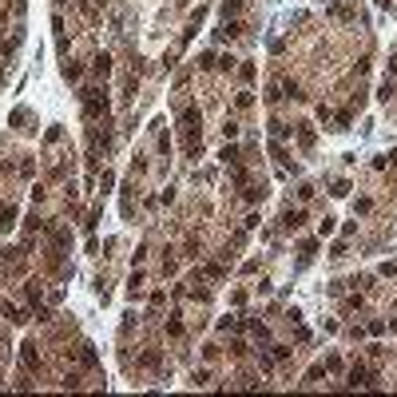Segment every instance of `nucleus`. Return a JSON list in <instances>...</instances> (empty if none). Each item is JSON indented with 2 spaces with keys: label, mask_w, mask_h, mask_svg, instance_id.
Wrapping results in <instances>:
<instances>
[{
  "label": "nucleus",
  "mask_w": 397,
  "mask_h": 397,
  "mask_svg": "<svg viewBox=\"0 0 397 397\" xmlns=\"http://www.w3.org/2000/svg\"><path fill=\"white\" fill-rule=\"evenodd\" d=\"M214 36H219V40H234V36H243V24H239V20H227Z\"/></svg>",
  "instance_id": "obj_8"
},
{
  "label": "nucleus",
  "mask_w": 397,
  "mask_h": 397,
  "mask_svg": "<svg viewBox=\"0 0 397 397\" xmlns=\"http://www.w3.org/2000/svg\"><path fill=\"white\" fill-rule=\"evenodd\" d=\"M230 183H234V187H246V171H243V163H239V167H230Z\"/></svg>",
  "instance_id": "obj_22"
},
{
  "label": "nucleus",
  "mask_w": 397,
  "mask_h": 397,
  "mask_svg": "<svg viewBox=\"0 0 397 397\" xmlns=\"http://www.w3.org/2000/svg\"><path fill=\"white\" fill-rule=\"evenodd\" d=\"M56 4H68V0H56Z\"/></svg>",
  "instance_id": "obj_39"
},
{
  "label": "nucleus",
  "mask_w": 397,
  "mask_h": 397,
  "mask_svg": "<svg viewBox=\"0 0 397 397\" xmlns=\"http://www.w3.org/2000/svg\"><path fill=\"white\" fill-rule=\"evenodd\" d=\"M20 358H24V366H28V369H36V366H40V353H36V342H24V353H20Z\"/></svg>",
  "instance_id": "obj_11"
},
{
  "label": "nucleus",
  "mask_w": 397,
  "mask_h": 397,
  "mask_svg": "<svg viewBox=\"0 0 397 397\" xmlns=\"http://www.w3.org/2000/svg\"><path fill=\"white\" fill-rule=\"evenodd\" d=\"M314 127H310V123H298V147H302V151H310V147H314Z\"/></svg>",
  "instance_id": "obj_7"
},
{
  "label": "nucleus",
  "mask_w": 397,
  "mask_h": 397,
  "mask_svg": "<svg viewBox=\"0 0 397 397\" xmlns=\"http://www.w3.org/2000/svg\"><path fill=\"white\" fill-rule=\"evenodd\" d=\"M80 76H84V68H80L76 60H64V80H68V84H76Z\"/></svg>",
  "instance_id": "obj_12"
},
{
  "label": "nucleus",
  "mask_w": 397,
  "mask_h": 397,
  "mask_svg": "<svg viewBox=\"0 0 397 397\" xmlns=\"http://www.w3.org/2000/svg\"><path fill=\"white\" fill-rule=\"evenodd\" d=\"M302 223H306V211H286V214H282V227H286V230H298Z\"/></svg>",
  "instance_id": "obj_10"
},
{
  "label": "nucleus",
  "mask_w": 397,
  "mask_h": 397,
  "mask_svg": "<svg viewBox=\"0 0 397 397\" xmlns=\"http://www.w3.org/2000/svg\"><path fill=\"white\" fill-rule=\"evenodd\" d=\"M24 120H28V111H24V107H16L12 115H8V123H12V127H20V123H24Z\"/></svg>",
  "instance_id": "obj_33"
},
{
  "label": "nucleus",
  "mask_w": 397,
  "mask_h": 397,
  "mask_svg": "<svg viewBox=\"0 0 397 397\" xmlns=\"http://www.w3.org/2000/svg\"><path fill=\"white\" fill-rule=\"evenodd\" d=\"M243 4H246V0H223V16H227V20H230V16L239 12V8H243Z\"/></svg>",
  "instance_id": "obj_21"
},
{
  "label": "nucleus",
  "mask_w": 397,
  "mask_h": 397,
  "mask_svg": "<svg viewBox=\"0 0 397 397\" xmlns=\"http://www.w3.org/2000/svg\"><path fill=\"white\" fill-rule=\"evenodd\" d=\"M330 195H334V198H346V195H350V183H346V179H334Z\"/></svg>",
  "instance_id": "obj_19"
},
{
  "label": "nucleus",
  "mask_w": 397,
  "mask_h": 397,
  "mask_svg": "<svg viewBox=\"0 0 397 397\" xmlns=\"http://www.w3.org/2000/svg\"><path fill=\"white\" fill-rule=\"evenodd\" d=\"M92 72H95L100 80H107V76H111V56H107V52H100V56L92 60Z\"/></svg>",
  "instance_id": "obj_5"
},
{
  "label": "nucleus",
  "mask_w": 397,
  "mask_h": 397,
  "mask_svg": "<svg viewBox=\"0 0 397 397\" xmlns=\"http://www.w3.org/2000/svg\"><path fill=\"white\" fill-rule=\"evenodd\" d=\"M282 100H302V88H298L294 80H286V84H282Z\"/></svg>",
  "instance_id": "obj_18"
},
{
  "label": "nucleus",
  "mask_w": 397,
  "mask_h": 397,
  "mask_svg": "<svg viewBox=\"0 0 397 397\" xmlns=\"http://www.w3.org/2000/svg\"><path fill=\"white\" fill-rule=\"evenodd\" d=\"M346 385H350V389H373V385H378V373H369V369L358 362V366H350V373H346Z\"/></svg>",
  "instance_id": "obj_2"
},
{
  "label": "nucleus",
  "mask_w": 397,
  "mask_h": 397,
  "mask_svg": "<svg viewBox=\"0 0 397 397\" xmlns=\"http://www.w3.org/2000/svg\"><path fill=\"white\" fill-rule=\"evenodd\" d=\"M270 155H274V159H278V163H290V155H286V151H282V147H278V143H270Z\"/></svg>",
  "instance_id": "obj_36"
},
{
  "label": "nucleus",
  "mask_w": 397,
  "mask_h": 397,
  "mask_svg": "<svg viewBox=\"0 0 397 397\" xmlns=\"http://www.w3.org/2000/svg\"><path fill=\"white\" fill-rule=\"evenodd\" d=\"M179 127L183 131H198V107H183L179 111Z\"/></svg>",
  "instance_id": "obj_4"
},
{
  "label": "nucleus",
  "mask_w": 397,
  "mask_h": 397,
  "mask_svg": "<svg viewBox=\"0 0 397 397\" xmlns=\"http://www.w3.org/2000/svg\"><path fill=\"white\" fill-rule=\"evenodd\" d=\"M239 76H243V80H254V64H239Z\"/></svg>",
  "instance_id": "obj_37"
},
{
  "label": "nucleus",
  "mask_w": 397,
  "mask_h": 397,
  "mask_svg": "<svg viewBox=\"0 0 397 397\" xmlns=\"http://www.w3.org/2000/svg\"><path fill=\"white\" fill-rule=\"evenodd\" d=\"M198 68H219V60H214V52H203V56H198Z\"/></svg>",
  "instance_id": "obj_35"
},
{
  "label": "nucleus",
  "mask_w": 397,
  "mask_h": 397,
  "mask_svg": "<svg viewBox=\"0 0 397 397\" xmlns=\"http://www.w3.org/2000/svg\"><path fill=\"white\" fill-rule=\"evenodd\" d=\"M0 227L8 230V227H16V207L8 203V207H0Z\"/></svg>",
  "instance_id": "obj_14"
},
{
  "label": "nucleus",
  "mask_w": 397,
  "mask_h": 397,
  "mask_svg": "<svg viewBox=\"0 0 397 397\" xmlns=\"http://www.w3.org/2000/svg\"><path fill=\"white\" fill-rule=\"evenodd\" d=\"M259 366H262V373H270L274 369V353H259Z\"/></svg>",
  "instance_id": "obj_31"
},
{
  "label": "nucleus",
  "mask_w": 397,
  "mask_h": 397,
  "mask_svg": "<svg viewBox=\"0 0 397 397\" xmlns=\"http://www.w3.org/2000/svg\"><path fill=\"white\" fill-rule=\"evenodd\" d=\"M24 230H28V234H36V230H44V223H40V214H28V223H24Z\"/></svg>",
  "instance_id": "obj_26"
},
{
  "label": "nucleus",
  "mask_w": 397,
  "mask_h": 397,
  "mask_svg": "<svg viewBox=\"0 0 397 397\" xmlns=\"http://www.w3.org/2000/svg\"><path fill=\"white\" fill-rule=\"evenodd\" d=\"M246 326H250V334L259 338L262 346H266V342H270V330H266V326H262V322H246Z\"/></svg>",
  "instance_id": "obj_17"
},
{
  "label": "nucleus",
  "mask_w": 397,
  "mask_h": 397,
  "mask_svg": "<svg viewBox=\"0 0 397 397\" xmlns=\"http://www.w3.org/2000/svg\"><path fill=\"white\" fill-rule=\"evenodd\" d=\"M250 104H254V95H250V92H239V95H234V107H243V111H246Z\"/></svg>",
  "instance_id": "obj_30"
},
{
  "label": "nucleus",
  "mask_w": 397,
  "mask_h": 397,
  "mask_svg": "<svg viewBox=\"0 0 397 397\" xmlns=\"http://www.w3.org/2000/svg\"><path fill=\"white\" fill-rule=\"evenodd\" d=\"M80 100H84V120H100V115H107V95L100 92V88H88Z\"/></svg>",
  "instance_id": "obj_1"
},
{
  "label": "nucleus",
  "mask_w": 397,
  "mask_h": 397,
  "mask_svg": "<svg viewBox=\"0 0 397 397\" xmlns=\"http://www.w3.org/2000/svg\"><path fill=\"white\" fill-rule=\"evenodd\" d=\"M378 95H382V100H385V104H389V100H393V95H397V88H393V84H389V80H385V84H382V88H378Z\"/></svg>",
  "instance_id": "obj_28"
},
{
  "label": "nucleus",
  "mask_w": 397,
  "mask_h": 397,
  "mask_svg": "<svg viewBox=\"0 0 397 397\" xmlns=\"http://www.w3.org/2000/svg\"><path fill=\"white\" fill-rule=\"evenodd\" d=\"M243 326H246V318H230V314H227V318H219V330H227V334L243 330Z\"/></svg>",
  "instance_id": "obj_13"
},
{
  "label": "nucleus",
  "mask_w": 397,
  "mask_h": 397,
  "mask_svg": "<svg viewBox=\"0 0 397 397\" xmlns=\"http://www.w3.org/2000/svg\"><path fill=\"white\" fill-rule=\"evenodd\" d=\"M243 198H246V203H262V198H266V183H246L243 187Z\"/></svg>",
  "instance_id": "obj_6"
},
{
  "label": "nucleus",
  "mask_w": 397,
  "mask_h": 397,
  "mask_svg": "<svg viewBox=\"0 0 397 397\" xmlns=\"http://www.w3.org/2000/svg\"><path fill=\"white\" fill-rule=\"evenodd\" d=\"M314 195H318V187H314V183H302V187H298V198H302V203H310Z\"/></svg>",
  "instance_id": "obj_23"
},
{
  "label": "nucleus",
  "mask_w": 397,
  "mask_h": 397,
  "mask_svg": "<svg viewBox=\"0 0 397 397\" xmlns=\"http://www.w3.org/2000/svg\"><path fill=\"white\" fill-rule=\"evenodd\" d=\"M80 366H95V350L92 346H80Z\"/></svg>",
  "instance_id": "obj_20"
},
{
  "label": "nucleus",
  "mask_w": 397,
  "mask_h": 397,
  "mask_svg": "<svg viewBox=\"0 0 397 397\" xmlns=\"http://www.w3.org/2000/svg\"><path fill=\"white\" fill-rule=\"evenodd\" d=\"M334 123H338V131H346V127L353 123V115H350V111H338V115H334Z\"/></svg>",
  "instance_id": "obj_25"
},
{
  "label": "nucleus",
  "mask_w": 397,
  "mask_h": 397,
  "mask_svg": "<svg viewBox=\"0 0 397 397\" xmlns=\"http://www.w3.org/2000/svg\"><path fill=\"white\" fill-rule=\"evenodd\" d=\"M270 353H274V362H286V358H290V346H270Z\"/></svg>",
  "instance_id": "obj_29"
},
{
  "label": "nucleus",
  "mask_w": 397,
  "mask_h": 397,
  "mask_svg": "<svg viewBox=\"0 0 397 397\" xmlns=\"http://www.w3.org/2000/svg\"><path fill=\"white\" fill-rule=\"evenodd\" d=\"M290 131H294L290 123H282V120H270V135H274V139H286Z\"/></svg>",
  "instance_id": "obj_15"
},
{
  "label": "nucleus",
  "mask_w": 397,
  "mask_h": 397,
  "mask_svg": "<svg viewBox=\"0 0 397 397\" xmlns=\"http://www.w3.org/2000/svg\"><path fill=\"white\" fill-rule=\"evenodd\" d=\"M353 211H358V214H369V211H373V198H358V203H353Z\"/></svg>",
  "instance_id": "obj_32"
},
{
  "label": "nucleus",
  "mask_w": 397,
  "mask_h": 397,
  "mask_svg": "<svg viewBox=\"0 0 397 397\" xmlns=\"http://www.w3.org/2000/svg\"><path fill=\"white\" fill-rule=\"evenodd\" d=\"M219 159H223L227 167H239V163H243V151H239L234 143H227V147H223V155H219Z\"/></svg>",
  "instance_id": "obj_9"
},
{
  "label": "nucleus",
  "mask_w": 397,
  "mask_h": 397,
  "mask_svg": "<svg viewBox=\"0 0 397 397\" xmlns=\"http://www.w3.org/2000/svg\"><path fill=\"white\" fill-rule=\"evenodd\" d=\"M24 294H28L32 302H36V298H40V282H28V286H24Z\"/></svg>",
  "instance_id": "obj_38"
},
{
  "label": "nucleus",
  "mask_w": 397,
  "mask_h": 397,
  "mask_svg": "<svg viewBox=\"0 0 397 397\" xmlns=\"http://www.w3.org/2000/svg\"><path fill=\"white\" fill-rule=\"evenodd\" d=\"M127 294H131V298H139V294H143V274H139V270L127 278Z\"/></svg>",
  "instance_id": "obj_16"
},
{
  "label": "nucleus",
  "mask_w": 397,
  "mask_h": 397,
  "mask_svg": "<svg viewBox=\"0 0 397 397\" xmlns=\"http://www.w3.org/2000/svg\"><path fill=\"white\" fill-rule=\"evenodd\" d=\"M334 223H338V219H330V214L318 223V234H322V239H326V234H334Z\"/></svg>",
  "instance_id": "obj_24"
},
{
  "label": "nucleus",
  "mask_w": 397,
  "mask_h": 397,
  "mask_svg": "<svg viewBox=\"0 0 397 397\" xmlns=\"http://www.w3.org/2000/svg\"><path fill=\"white\" fill-rule=\"evenodd\" d=\"M322 366H326V373H342V358H326Z\"/></svg>",
  "instance_id": "obj_34"
},
{
  "label": "nucleus",
  "mask_w": 397,
  "mask_h": 397,
  "mask_svg": "<svg viewBox=\"0 0 397 397\" xmlns=\"http://www.w3.org/2000/svg\"><path fill=\"white\" fill-rule=\"evenodd\" d=\"M167 334H171V338H183V322H179V318H167Z\"/></svg>",
  "instance_id": "obj_27"
},
{
  "label": "nucleus",
  "mask_w": 397,
  "mask_h": 397,
  "mask_svg": "<svg viewBox=\"0 0 397 397\" xmlns=\"http://www.w3.org/2000/svg\"><path fill=\"white\" fill-rule=\"evenodd\" d=\"M0 314H4V318H8V322H16V326H24V322L32 318V314H24V310H16V306L8 302V298H4V302H0Z\"/></svg>",
  "instance_id": "obj_3"
}]
</instances>
